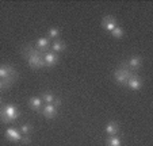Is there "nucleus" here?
I'll return each mask as SVG.
<instances>
[{
    "label": "nucleus",
    "instance_id": "f257e3e1",
    "mask_svg": "<svg viewBox=\"0 0 153 146\" xmlns=\"http://www.w3.org/2000/svg\"><path fill=\"white\" fill-rule=\"evenodd\" d=\"M22 54L25 56L27 64L31 69H42L45 68V52H41L37 47L29 43L22 47Z\"/></svg>",
    "mask_w": 153,
    "mask_h": 146
},
{
    "label": "nucleus",
    "instance_id": "f03ea898",
    "mask_svg": "<svg viewBox=\"0 0 153 146\" xmlns=\"http://www.w3.org/2000/svg\"><path fill=\"white\" fill-rule=\"evenodd\" d=\"M19 116H20V111L14 104L3 106L0 108V120L6 125H10V123H12V122H15Z\"/></svg>",
    "mask_w": 153,
    "mask_h": 146
},
{
    "label": "nucleus",
    "instance_id": "7ed1b4c3",
    "mask_svg": "<svg viewBox=\"0 0 153 146\" xmlns=\"http://www.w3.org/2000/svg\"><path fill=\"white\" fill-rule=\"evenodd\" d=\"M16 79H18V72L15 70L14 66L0 65V80H3L7 89H10V87L16 81Z\"/></svg>",
    "mask_w": 153,
    "mask_h": 146
},
{
    "label": "nucleus",
    "instance_id": "20e7f679",
    "mask_svg": "<svg viewBox=\"0 0 153 146\" xmlns=\"http://www.w3.org/2000/svg\"><path fill=\"white\" fill-rule=\"evenodd\" d=\"M133 70H130L129 68H127L126 64H122L119 68L115 69V72H114V79H115V81L118 84H121V85H126L127 80L130 79V76H133Z\"/></svg>",
    "mask_w": 153,
    "mask_h": 146
},
{
    "label": "nucleus",
    "instance_id": "39448f33",
    "mask_svg": "<svg viewBox=\"0 0 153 146\" xmlns=\"http://www.w3.org/2000/svg\"><path fill=\"white\" fill-rule=\"evenodd\" d=\"M102 27H103L104 30H107V31L111 33L115 27H118V22H117V19L114 16L107 15V16H104L103 19H102Z\"/></svg>",
    "mask_w": 153,
    "mask_h": 146
},
{
    "label": "nucleus",
    "instance_id": "423d86ee",
    "mask_svg": "<svg viewBox=\"0 0 153 146\" xmlns=\"http://www.w3.org/2000/svg\"><path fill=\"white\" fill-rule=\"evenodd\" d=\"M39 114H42L45 118H48V119H53V118L57 116V107L53 106V104H45V106L42 107V110H41Z\"/></svg>",
    "mask_w": 153,
    "mask_h": 146
},
{
    "label": "nucleus",
    "instance_id": "0eeeda50",
    "mask_svg": "<svg viewBox=\"0 0 153 146\" xmlns=\"http://www.w3.org/2000/svg\"><path fill=\"white\" fill-rule=\"evenodd\" d=\"M142 84H144L142 79L137 75H133V76H130V79L127 80L126 87H129V88L133 89V91H138V89L142 87Z\"/></svg>",
    "mask_w": 153,
    "mask_h": 146
},
{
    "label": "nucleus",
    "instance_id": "6e6552de",
    "mask_svg": "<svg viewBox=\"0 0 153 146\" xmlns=\"http://www.w3.org/2000/svg\"><path fill=\"white\" fill-rule=\"evenodd\" d=\"M22 137H23V135L20 134L16 129H14V127H8V129L6 130V138L10 141V142H14V143L20 142Z\"/></svg>",
    "mask_w": 153,
    "mask_h": 146
},
{
    "label": "nucleus",
    "instance_id": "1a4fd4ad",
    "mask_svg": "<svg viewBox=\"0 0 153 146\" xmlns=\"http://www.w3.org/2000/svg\"><path fill=\"white\" fill-rule=\"evenodd\" d=\"M58 54H56V53L53 52H48L45 53V65L48 66V68H52V66H54L58 62Z\"/></svg>",
    "mask_w": 153,
    "mask_h": 146
},
{
    "label": "nucleus",
    "instance_id": "9d476101",
    "mask_svg": "<svg viewBox=\"0 0 153 146\" xmlns=\"http://www.w3.org/2000/svg\"><path fill=\"white\" fill-rule=\"evenodd\" d=\"M29 107L31 110H34V111L41 112V110H42V107H43L42 99H41V97H38V96L30 97V99H29Z\"/></svg>",
    "mask_w": 153,
    "mask_h": 146
},
{
    "label": "nucleus",
    "instance_id": "9b49d317",
    "mask_svg": "<svg viewBox=\"0 0 153 146\" xmlns=\"http://www.w3.org/2000/svg\"><path fill=\"white\" fill-rule=\"evenodd\" d=\"M141 64H142V58L140 57V56H133V57L129 58V61L126 62V65L130 70H131V69H133V70H137V69H140Z\"/></svg>",
    "mask_w": 153,
    "mask_h": 146
},
{
    "label": "nucleus",
    "instance_id": "f8f14e48",
    "mask_svg": "<svg viewBox=\"0 0 153 146\" xmlns=\"http://www.w3.org/2000/svg\"><path fill=\"white\" fill-rule=\"evenodd\" d=\"M118 133H119V125L117 123V122L111 120V122H108V123L106 125V134L108 135V137L117 135Z\"/></svg>",
    "mask_w": 153,
    "mask_h": 146
},
{
    "label": "nucleus",
    "instance_id": "ddd939ff",
    "mask_svg": "<svg viewBox=\"0 0 153 146\" xmlns=\"http://www.w3.org/2000/svg\"><path fill=\"white\" fill-rule=\"evenodd\" d=\"M64 50H67V43L64 42V41H61V39H56L54 42L52 43V52H53V53L58 54V53L64 52Z\"/></svg>",
    "mask_w": 153,
    "mask_h": 146
},
{
    "label": "nucleus",
    "instance_id": "4468645a",
    "mask_svg": "<svg viewBox=\"0 0 153 146\" xmlns=\"http://www.w3.org/2000/svg\"><path fill=\"white\" fill-rule=\"evenodd\" d=\"M35 47L38 49V50H41V52H45V50H48V49L50 47V39L49 38H39V39L35 42Z\"/></svg>",
    "mask_w": 153,
    "mask_h": 146
},
{
    "label": "nucleus",
    "instance_id": "2eb2a0df",
    "mask_svg": "<svg viewBox=\"0 0 153 146\" xmlns=\"http://www.w3.org/2000/svg\"><path fill=\"white\" fill-rule=\"evenodd\" d=\"M106 146H122V139L117 135L108 137L106 139Z\"/></svg>",
    "mask_w": 153,
    "mask_h": 146
},
{
    "label": "nucleus",
    "instance_id": "dca6fc26",
    "mask_svg": "<svg viewBox=\"0 0 153 146\" xmlns=\"http://www.w3.org/2000/svg\"><path fill=\"white\" fill-rule=\"evenodd\" d=\"M41 99H42L43 103H46V104H53V102H54L56 96H54V95H52L50 92H43L42 96H41Z\"/></svg>",
    "mask_w": 153,
    "mask_h": 146
},
{
    "label": "nucleus",
    "instance_id": "f3484780",
    "mask_svg": "<svg viewBox=\"0 0 153 146\" xmlns=\"http://www.w3.org/2000/svg\"><path fill=\"white\" fill-rule=\"evenodd\" d=\"M60 30H58V27H52V29L49 30V31H48V38H49V39H58V38H60Z\"/></svg>",
    "mask_w": 153,
    "mask_h": 146
},
{
    "label": "nucleus",
    "instance_id": "a211bd4d",
    "mask_svg": "<svg viewBox=\"0 0 153 146\" xmlns=\"http://www.w3.org/2000/svg\"><path fill=\"white\" fill-rule=\"evenodd\" d=\"M111 35H113L114 38H117V39H121V38H123L125 31H123V29H122L121 26H118V27H115V29L111 31Z\"/></svg>",
    "mask_w": 153,
    "mask_h": 146
},
{
    "label": "nucleus",
    "instance_id": "6ab92c4d",
    "mask_svg": "<svg viewBox=\"0 0 153 146\" xmlns=\"http://www.w3.org/2000/svg\"><path fill=\"white\" fill-rule=\"evenodd\" d=\"M33 131V127L29 123H25L20 126V134L22 135H30V133Z\"/></svg>",
    "mask_w": 153,
    "mask_h": 146
},
{
    "label": "nucleus",
    "instance_id": "aec40b11",
    "mask_svg": "<svg viewBox=\"0 0 153 146\" xmlns=\"http://www.w3.org/2000/svg\"><path fill=\"white\" fill-rule=\"evenodd\" d=\"M30 142H31V139H30L29 135H23L22 139H20V143H23V145H29Z\"/></svg>",
    "mask_w": 153,
    "mask_h": 146
},
{
    "label": "nucleus",
    "instance_id": "412c9836",
    "mask_svg": "<svg viewBox=\"0 0 153 146\" xmlns=\"http://www.w3.org/2000/svg\"><path fill=\"white\" fill-rule=\"evenodd\" d=\"M53 106H56V107H60L61 106V99H60V97H56L54 102H53Z\"/></svg>",
    "mask_w": 153,
    "mask_h": 146
},
{
    "label": "nucleus",
    "instance_id": "4be33fe9",
    "mask_svg": "<svg viewBox=\"0 0 153 146\" xmlns=\"http://www.w3.org/2000/svg\"><path fill=\"white\" fill-rule=\"evenodd\" d=\"M1 89H7L6 88V84L3 83V80H0V91H1Z\"/></svg>",
    "mask_w": 153,
    "mask_h": 146
},
{
    "label": "nucleus",
    "instance_id": "5701e85b",
    "mask_svg": "<svg viewBox=\"0 0 153 146\" xmlns=\"http://www.w3.org/2000/svg\"><path fill=\"white\" fill-rule=\"evenodd\" d=\"M3 103V99H1V96H0V104Z\"/></svg>",
    "mask_w": 153,
    "mask_h": 146
}]
</instances>
